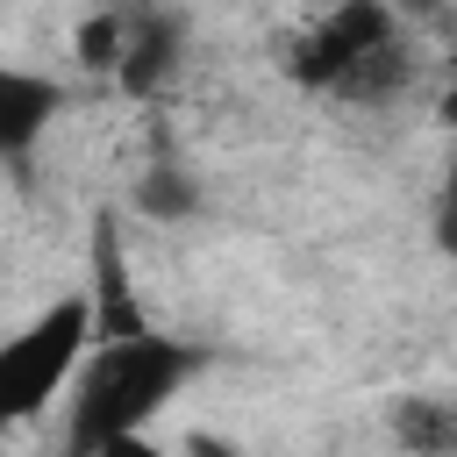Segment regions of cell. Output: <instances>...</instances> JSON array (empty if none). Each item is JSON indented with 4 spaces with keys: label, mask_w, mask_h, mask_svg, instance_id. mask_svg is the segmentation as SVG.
<instances>
[{
    "label": "cell",
    "mask_w": 457,
    "mask_h": 457,
    "mask_svg": "<svg viewBox=\"0 0 457 457\" xmlns=\"http://www.w3.org/2000/svg\"><path fill=\"white\" fill-rule=\"evenodd\" d=\"M378 43H393V7H386V0H343L314 36L293 43L286 71H293L300 86H336V71H343L350 57L378 50Z\"/></svg>",
    "instance_id": "cell-3"
},
{
    "label": "cell",
    "mask_w": 457,
    "mask_h": 457,
    "mask_svg": "<svg viewBox=\"0 0 457 457\" xmlns=\"http://www.w3.org/2000/svg\"><path fill=\"white\" fill-rule=\"evenodd\" d=\"M93 457H164V450H157V443H150L143 428H121V436H107V443H100Z\"/></svg>",
    "instance_id": "cell-11"
},
{
    "label": "cell",
    "mask_w": 457,
    "mask_h": 457,
    "mask_svg": "<svg viewBox=\"0 0 457 457\" xmlns=\"http://www.w3.org/2000/svg\"><path fill=\"white\" fill-rule=\"evenodd\" d=\"M57 107H64V93H57L50 79H36V71H7V64H0V157H21V150L50 129Z\"/></svg>",
    "instance_id": "cell-5"
},
{
    "label": "cell",
    "mask_w": 457,
    "mask_h": 457,
    "mask_svg": "<svg viewBox=\"0 0 457 457\" xmlns=\"http://www.w3.org/2000/svg\"><path fill=\"white\" fill-rule=\"evenodd\" d=\"M86 343H93V300H57L14 343H0V421H29L71 378Z\"/></svg>",
    "instance_id": "cell-2"
},
{
    "label": "cell",
    "mask_w": 457,
    "mask_h": 457,
    "mask_svg": "<svg viewBox=\"0 0 457 457\" xmlns=\"http://www.w3.org/2000/svg\"><path fill=\"white\" fill-rule=\"evenodd\" d=\"M121 36H129V29H121L114 7H107V14H86V21H79V64H86V71H114V64H121Z\"/></svg>",
    "instance_id": "cell-9"
},
{
    "label": "cell",
    "mask_w": 457,
    "mask_h": 457,
    "mask_svg": "<svg viewBox=\"0 0 457 457\" xmlns=\"http://www.w3.org/2000/svg\"><path fill=\"white\" fill-rule=\"evenodd\" d=\"M186 450H193V457H243L236 443H221V436H207V428H193V436H186Z\"/></svg>",
    "instance_id": "cell-12"
},
{
    "label": "cell",
    "mask_w": 457,
    "mask_h": 457,
    "mask_svg": "<svg viewBox=\"0 0 457 457\" xmlns=\"http://www.w3.org/2000/svg\"><path fill=\"white\" fill-rule=\"evenodd\" d=\"M179 43H186V29H179L171 14H143V21L121 36V64H114L121 93H157V86L179 71Z\"/></svg>",
    "instance_id": "cell-4"
},
{
    "label": "cell",
    "mask_w": 457,
    "mask_h": 457,
    "mask_svg": "<svg viewBox=\"0 0 457 457\" xmlns=\"http://www.w3.org/2000/svg\"><path fill=\"white\" fill-rule=\"evenodd\" d=\"M393 436H400V450H414V457H457V407L414 393V400L393 407Z\"/></svg>",
    "instance_id": "cell-6"
},
{
    "label": "cell",
    "mask_w": 457,
    "mask_h": 457,
    "mask_svg": "<svg viewBox=\"0 0 457 457\" xmlns=\"http://www.w3.org/2000/svg\"><path fill=\"white\" fill-rule=\"evenodd\" d=\"M436 243L457 257V157H450V179H443V207H436Z\"/></svg>",
    "instance_id": "cell-10"
},
{
    "label": "cell",
    "mask_w": 457,
    "mask_h": 457,
    "mask_svg": "<svg viewBox=\"0 0 457 457\" xmlns=\"http://www.w3.org/2000/svg\"><path fill=\"white\" fill-rule=\"evenodd\" d=\"M400 86H407V50H400V43H378V50L350 57L328 93H343V100H393Z\"/></svg>",
    "instance_id": "cell-7"
},
{
    "label": "cell",
    "mask_w": 457,
    "mask_h": 457,
    "mask_svg": "<svg viewBox=\"0 0 457 457\" xmlns=\"http://www.w3.org/2000/svg\"><path fill=\"white\" fill-rule=\"evenodd\" d=\"M200 357L186 343H164V336H129V343H100L93 364L79 371V393H71V457H93L107 436L121 428H143L193 371Z\"/></svg>",
    "instance_id": "cell-1"
},
{
    "label": "cell",
    "mask_w": 457,
    "mask_h": 457,
    "mask_svg": "<svg viewBox=\"0 0 457 457\" xmlns=\"http://www.w3.org/2000/svg\"><path fill=\"white\" fill-rule=\"evenodd\" d=\"M443 121H450V129H457V93H450V100H443Z\"/></svg>",
    "instance_id": "cell-13"
},
{
    "label": "cell",
    "mask_w": 457,
    "mask_h": 457,
    "mask_svg": "<svg viewBox=\"0 0 457 457\" xmlns=\"http://www.w3.org/2000/svg\"><path fill=\"white\" fill-rule=\"evenodd\" d=\"M136 207H143L150 221H186V214L200 207V186H193L186 164H150V171L136 179Z\"/></svg>",
    "instance_id": "cell-8"
}]
</instances>
